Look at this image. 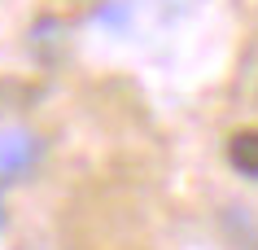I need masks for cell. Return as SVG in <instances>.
Wrapping results in <instances>:
<instances>
[{
	"mask_svg": "<svg viewBox=\"0 0 258 250\" xmlns=\"http://www.w3.org/2000/svg\"><path fill=\"white\" fill-rule=\"evenodd\" d=\"M35 154H40V140L22 132V127H9V132H0V171L5 176H18V171H27L35 163Z\"/></svg>",
	"mask_w": 258,
	"mask_h": 250,
	"instance_id": "1",
	"label": "cell"
},
{
	"mask_svg": "<svg viewBox=\"0 0 258 250\" xmlns=\"http://www.w3.org/2000/svg\"><path fill=\"white\" fill-rule=\"evenodd\" d=\"M228 163L245 180H258V127H241L228 136Z\"/></svg>",
	"mask_w": 258,
	"mask_h": 250,
	"instance_id": "2",
	"label": "cell"
}]
</instances>
